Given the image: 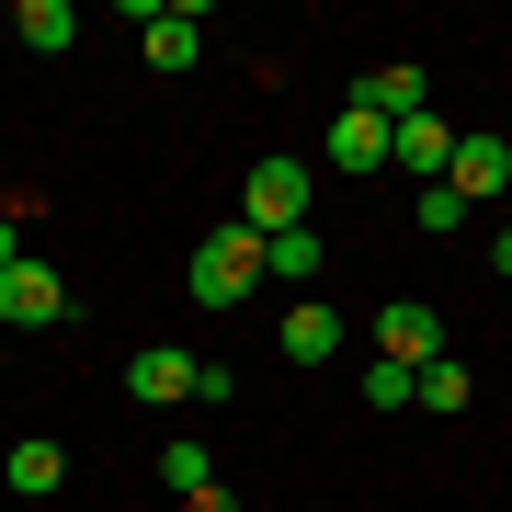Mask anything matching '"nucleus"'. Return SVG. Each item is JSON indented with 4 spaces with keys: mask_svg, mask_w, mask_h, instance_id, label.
I'll return each instance as SVG.
<instances>
[{
    "mask_svg": "<svg viewBox=\"0 0 512 512\" xmlns=\"http://www.w3.org/2000/svg\"><path fill=\"white\" fill-rule=\"evenodd\" d=\"M194 365H205V353H183V342H148L137 365H126V399H148V410H160V399H194Z\"/></svg>",
    "mask_w": 512,
    "mask_h": 512,
    "instance_id": "obj_6",
    "label": "nucleus"
},
{
    "mask_svg": "<svg viewBox=\"0 0 512 512\" xmlns=\"http://www.w3.org/2000/svg\"><path fill=\"white\" fill-rule=\"evenodd\" d=\"M387 160H399L410 183H444V171H456V126H433V114H410V126H387Z\"/></svg>",
    "mask_w": 512,
    "mask_h": 512,
    "instance_id": "obj_5",
    "label": "nucleus"
},
{
    "mask_svg": "<svg viewBox=\"0 0 512 512\" xmlns=\"http://www.w3.org/2000/svg\"><path fill=\"white\" fill-rule=\"evenodd\" d=\"M365 410H421V376H410V365H387V353H376V365H365Z\"/></svg>",
    "mask_w": 512,
    "mask_h": 512,
    "instance_id": "obj_15",
    "label": "nucleus"
},
{
    "mask_svg": "<svg viewBox=\"0 0 512 512\" xmlns=\"http://www.w3.org/2000/svg\"><path fill=\"white\" fill-rule=\"evenodd\" d=\"M342 353V308H285V365H330Z\"/></svg>",
    "mask_w": 512,
    "mask_h": 512,
    "instance_id": "obj_11",
    "label": "nucleus"
},
{
    "mask_svg": "<svg viewBox=\"0 0 512 512\" xmlns=\"http://www.w3.org/2000/svg\"><path fill=\"white\" fill-rule=\"evenodd\" d=\"M183 285H194V308H239V296H251V285H274V274H262V239L228 217V228H205V239H194Z\"/></svg>",
    "mask_w": 512,
    "mask_h": 512,
    "instance_id": "obj_2",
    "label": "nucleus"
},
{
    "mask_svg": "<svg viewBox=\"0 0 512 512\" xmlns=\"http://www.w3.org/2000/svg\"><path fill=\"white\" fill-rule=\"evenodd\" d=\"M353 103H365V114H387V126L433 114V92H421V69H410V57H387V69H365V80H353Z\"/></svg>",
    "mask_w": 512,
    "mask_h": 512,
    "instance_id": "obj_8",
    "label": "nucleus"
},
{
    "mask_svg": "<svg viewBox=\"0 0 512 512\" xmlns=\"http://www.w3.org/2000/svg\"><path fill=\"white\" fill-rule=\"evenodd\" d=\"M160 490H217V456H205V444H160Z\"/></svg>",
    "mask_w": 512,
    "mask_h": 512,
    "instance_id": "obj_14",
    "label": "nucleus"
},
{
    "mask_svg": "<svg viewBox=\"0 0 512 512\" xmlns=\"http://www.w3.org/2000/svg\"><path fill=\"white\" fill-rule=\"evenodd\" d=\"M308 205H319V171H308V160H285V148L239 171V228H251V239H285V228H308Z\"/></svg>",
    "mask_w": 512,
    "mask_h": 512,
    "instance_id": "obj_1",
    "label": "nucleus"
},
{
    "mask_svg": "<svg viewBox=\"0 0 512 512\" xmlns=\"http://www.w3.org/2000/svg\"><path fill=\"white\" fill-rule=\"evenodd\" d=\"M330 171H342V183L353 171H387V114H365V103L330 114Z\"/></svg>",
    "mask_w": 512,
    "mask_h": 512,
    "instance_id": "obj_7",
    "label": "nucleus"
},
{
    "mask_svg": "<svg viewBox=\"0 0 512 512\" xmlns=\"http://www.w3.org/2000/svg\"><path fill=\"white\" fill-rule=\"evenodd\" d=\"M467 399H478V387H467L456 353H444V365H421V410H467Z\"/></svg>",
    "mask_w": 512,
    "mask_h": 512,
    "instance_id": "obj_16",
    "label": "nucleus"
},
{
    "mask_svg": "<svg viewBox=\"0 0 512 512\" xmlns=\"http://www.w3.org/2000/svg\"><path fill=\"white\" fill-rule=\"evenodd\" d=\"M23 217H35V205H0V274L23 262Z\"/></svg>",
    "mask_w": 512,
    "mask_h": 512,
    "instance_id": "obj_18",
    "label": "nucleus"
},
{
    "mask_svg": "<svg viewBox=\"0 0 512 512\" xmlns=\"http://www.w3.org/2000/svg\"><path fill=\"white\" fill-rule=\"evenodd\" d=\"M421 228H433V239L467 228V194H456V183H421Z\"/></svg>",
    "mask_w": 512,
    "mask_h": 512,
    "instance_id": "obj_17",
    "label": "nucleus"
},
{
    "mask_svg": "<svg viewBox=\"0 0 512 512\" xmlns=\"http://www.w3.org/2000/svg\"><path fill=\"white\" fill-rule=\"evenodd\" d=\"M12 35L35 46V57H69V35H80V12H69V0H23V12H12Z\"/></svg>",
    "mask_w": 512,
    "mask_h": 512,
    "instance_id": "obj_12",
    "label": "nucleus"
},
{
    "mask_svg": "<svg viewBox=\"0 0 512 512\" xmlns=\"http://www.w3.org/2000/svg\"><path fill=\"white\" fill-rule=\"evenodd\" d=\"M262 274H274V285H319V228H285V239H262Z\"/></svg>",
    "mask_w": 512,
    "mask_h": 512,
    "instance_id": "obj_13",
    "label": "nucleus"
},
{
    "mask_svg": "<svg viewBox=\"0 0 512 512\" xmlns=\"http://www.w3.org/2000/svg\"><path fill=\"white\" fill-rule=\"evenodd\" d=\"M0 319L12 330H69L80 308H69V285H57L46 262H12V274H0Z\"/></svg>",
    "mask_w": 512,
    "mask_h": 512,
    "instance_id": "obj_4",
    "label": "nucleus"
},
{
    "mask_svg": "<svg viewBox=\"0 0 512 512\" xmlns=\"http://www.w3.org/2000/svg\"><path fill=\"white\" fill-rule=\"evenodd\" d=\"M490 274H501V285H512V228H501V251H490Z\"/></svg>",
    "mask_w": 512,
    "mask_h": 512,
    "instance_id": "obj_19",
    "label": "nucleus"
},
{
    "mask_svg": "<svg viewBox=\"0 0 512 512\" xmlns=\"http://www.w3.org/2000/svg\"><path fill=\"white\" fill-rule=\"evenodd\" d=\"M0 478H12L23 501H46V490H69V456H57V433H23L12 456H0Z\"/></svg>",
    "mask_w": 512,
    "mask_h": 512,
    "instance_id": "obj_10",
    "label": "nucleus"
},
{
    "mask_svg": "<svg viewBox=\"0 0 512 512\" xmlns=\"http://www.w3.org/2000/svg\"><path fill=\"white\" fill-rule=\"evenodd\" d=\"M444 183H456L467 205H501L512 194V148L501 137H456V171H444Z\"/></svg>",
    "mask_w": 512,
    "mask_h": 512,
    "instance_id": "obj_9",
    "label": "nucleus"
},
{
    "mask_svg": "<svg viewBox=\"0 0 512 512\" xmlns=\"http://www.w3.org/2000/svg\"><path fill=\"white\" fill-rule=\"evenodd\" d=\"M501 205H512V194H501Z\"/></svg>",
    "mask_w": 512,
    "mask_h": 512,
    "instance_id": "obj_20",
    "label": "nucleus"
},
{
    "mask_svg": "<svg viewBox=\"0 0 512 512\" xmlns=\"http://www.w3.org/2000/svg\"><path fill=\"white\" fill-rule=\"evenodd\" d=\"M376 353L387 365H444V308H421V296H399V308H376Z\"/></svg>",
    "mask_w": 512,
    "mask_h": 512,
    "instance_id": "obj_3",
    "label": "nucleus"
}]
</instances>
